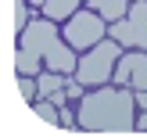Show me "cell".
I'll list each match as a JSON object with an SVG mask.
<instances>
[{
  "mask_svg": "<svg viewBox=\"0 0 147 140\" xmlns=\"http://www.w3.org/2000/svg\"><path fill=\"white\" fill-rule=\"evenodd\" d=\"M76 115H79V129H90V133H133L136 129V93L119 83L93 86L79 101Z\"/></svg>",
  "mask_w": 147,
  "mask_h": 140,
  "instance_id": "cell-1",
  "label": "cell"
},
{
  "mask_svg": "<svg viewBox=\"0 0 147 140\" xmlns=\"http://www.w3.org/2000/svg\"><path fill=\"white\" fill-rule=\"evenodd\" d=\"M68 40H61L57 32V22L47 18V14H32V22L25 25V32L18 36V47H29L43 57V65L54 72H65V76H76V65H79V50L76 47H65Z\"/></svg>",
  "mask_w": 147,
  "mask_h": 140,
  "instance_id": "cell-2",
  "label": "cell"
},
{
  "mask_svg": "<svg viewBox=\"0 0 147 140\" xmlns=\"http://www.w3.org/2000/svg\"><path fill=\"white\" fill-rule=\"evenodd\" d=\"M119 57H122V43L119 40H100L97 47H90V50H83L79 54V65H76V79L86 86V90H93V86H104V83H111V76H115V65H119Z\"/></svg>",
  "mask_w": 147,
  "mask_h": 140,
  "instance_id": "cell-3",
  "label": "cell"
},
{
  "mask_svg": "<svg viewBox=\"0 0 147 140\" xmlns=\"http://www.w3.org/2000/svg\"><path fill=\"white\" fill-rule=\"evenodd\" d=\"M108 25H111V22L100 18L97 11L79 7V11L65 22V40H68V47H76V50H90V47H97L100 40H108Z\"/></svg>",
  "mask_w": 147,
  "mask_h": 140,
  "instance_id": "cell-4",
  "label": "cell"
},
{
  "mask_svg": "<svg viewBox=\"0 0 147 140\" xmlns=\"http://www.w3.org/2000/svg\"><path fill=\"white\" fill-rule=\"evenodd\" d=\"M108 36L119 40L122 47H140L147 50V0H133L129 14L108 25Z\"/></svg>",
  "mask_w": 147,
  "mask_h": 140,
  "instance_id": "cell-5",
  "label": "cell"
},
{
  "mask_svg": "<svg viewBox=\"0 0 147 140\" xmlns=\"http://www.w3.org/2000/svg\"><path fill=\"white\" fill-rule=\"evenodd\" d=\"M111 83L119 86H129V90H147V50H129V54L119 57V65H115V76Z\"/></svg>",
  "mask_w": 147,
  "mask_h": 140,
  "instance_id": "cell-6",
  "label": "cell"
},
{
  "mask_svg": "<svg viewBox=\"0 0 147 140\" xmlns=\"http://www.w3.org/2000/svg\"><path fill=\"white\" fill-rule=\"evenodd\" d=\"M129 4H133V0H86V7L97 11L100 18H108V22L126 18V14H129Z\"/></svg>",
  "mask_w": 147,
  "mask_h": 140,
  "instance_id": "cell-7",
  "label": "cell"
},
{
  "mask_svg": "<svg viewBox=\"0 0 147 140\" xmlns=\"http://www.w3.org/2000/svg\"><path fill=\"white\" fill-rule=\"evenodd\" d=\"M40 68H43V57L36 54V50H29V47H18V54H14V72H18V76H40Z\"/></svg>",
  "mask_w": 147,
  "mask_h": 140,
  "instance_id": "cell-8",
  "label": "cell"
},
{
  "mask_svg": "<svg viewBox=\"0 0 147 140\" xmlns=\"http://www.w3.org/2000/svg\"><path fill=\"white\" fill-rule=\"evenodd\" d=\"M79 4H83V0H47L40 11L47 14V18H54V22H65V18H72V14L79 11Z\"/></svg>",
  "mask_w": 147,
  "mask_h": 140,
  "instance_id": "cell-9",
  "label": "cell"
},
{
  "mask_svg": "<svg viewBox=\"0 0 147 140\" xmlns=\"http://www.w3.org/2000/svg\"><path fill=\"white\" fill-rule=\"evenodd\" d=\"M32 108H36V115H40L43 122H50V126H61V108H57L50 97H36V101H32Z\"/></svg>",
  "mask_w": 147,
  "mask_h": 140,
  "instance_id": "cell-10",
  "label": "cell"
},
{
  "mask_svg": "<svg viewBox=\"0 0 147 140\" xmlns=\"http://www.w3.org/2000/svg\"><path fill=\"white\" fill-rule=\"evenodd\" d=\"M18 93H22L25 104H32V101L40 97V83H36L32 76H18Z\"/></svg>",
  "mask_w": 147,
  "mask_h": 140,
  "instance_id": "cell-11",
  "label": "cell"
},
{
  "mask_svg": "<svg viewBox=\"0 0 147 140\" xmlns=\"http://www.w3.org/2000/svg\"><path fill=\"white\" fill-rule=\"evenodd\" d=\"M136 129H140V133H147V112H144V115H136Z\"/></svg>",
  "mask_w": 147,
  "mask_h": 140,
  "instance_id": "cell-12",
  "label": "cell"
},
{
  "mask_svg": "<svg viewBox=\"0 0 147 140\" xmlns=\"http://www.w3.org/2000/svg\"><path fill=\"white\" fill-rule=\"evenodd\" d=\"M29 4H32V7H36V11H40V7H43V4H47V0H29Z\"/></svg>",
  "mask_w": 147,
  "mask_h": 140,
  "instance_id": "cell-13",
  "label": "cell"
}]
</instances>
